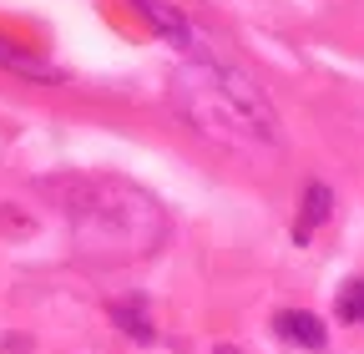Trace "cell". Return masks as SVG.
<instances>
[{
	"mask_svg": "<svg viewBox=\"0 0 364 354\" xmlns=\"http://www.w3.org/2000/svg\"><path fill=\"white\" fill-rule=\"evenodd\" d=\"M0 66H11V71H26V76H56L46 61H36V56H26V51H11L6 41H0Z\"/></svg>",
	"mask_w": 364,
	"mask_h": 354,
	"instance_id": "5",
	"label": "cell"
},
{
	"mask_svg": "<svg viewBox=\"0 0 364 354\" xmlns=\"http://www.w3.org/2000/svg\"><path fill=\"white\" fill-rule=\"evenodd\" d=\"M329 213H334V193H329L324 183H309V193H304V218L294 223V238L309 243L318 223H329Z\"/></svg>",
	"mask_w": 364,
	"mask_h": 354,
	"instance_id": "3",
	"label": "cell"
},
{
	"mask_svg": "<svg viewBox=\"0 0 364 354\" xmlns=\"http://www.w3.org/2000/svg\"><path fill=\"white\" fill-rule=\"evenodd\" d=\"M218 354H238V349H233V344H218Z\"/></svg>",
	"mask_w": 364,
	"mask_h": 354,
	"instance_id": "8",
	"label": "cell"
},
{
	"mask_svg": "<svg viewBox=\"0 0 364 354\" xmlns=\"http://www.w3.org/2000/svg\"><path fill=\"white\" fill-rule=\"evenodd\" d=\"M136 6H142V16L162 31V36H172V41H188V21H182L172 6H162V0H136Z\"/></svg>",
	"mask_w": 364,
	"mask_h": 354,
	"instance_id": "4",
	"label": "cell"
},
{
	"mask_svg": "<svg viewBox=\"0 0 364 354\" xmlns=\"http://www.w3.org/2000/svg\"><path fill=\"white\" fill-rule=\"evenodd\" d=\"M273 329H279V339L304 344V349H324V339H329L324 319H318V314H309V309H284V314L273 319Z\"/></svg>",
	"mask_w": 364,
	"mask_h": 354,
	"instance_id": "2",
	"label": "cell"
},
{
	"mask_svg": "<svg viewBox=\"0 0 364 354\" xmlns=\"http://www.w3.org/2000/svg\"><path fill=\"white\" fill-rule=\"evenodd\" d=\"M177 102L198 122V132H208L228 147H243V152L279 147V117L263 102V92L238 66H228L208 51H198L177 71Z\"/></svg>",
	"mask_w": 364,
	"mask_h": 354,
	"instance_id": "1",
	"label": "cell"
},
{
	"mask_svg": "<svg viewBox=\"0 0 364 354\" xmlns=\"http://www.w3.org/2000/svg\"><path fill=\"white\" fill-rule=\"evenodd\" d=\"M339 319H364V279L339 289Z\"/></svg>",
	"mask_w": 364,
	"mask_h": 354,
	"instance_id": "7",
	"label": "cell"
},
{
	"mask_svg": "<svg viewBox=\"0 0 364 354\" xmlns=\"http://www.w3.org/2000/svg\"><path fill=\"white\" fill-rule=\"evenodd\" d=\"M117 324H122V334H132V339H152V324H147V314L142 309H127V304H117Z\"/></svg>",
	"mask_w": 364,
	"mask_h": 354,
	"instance_id": "6",
	"label": "cell"
}]
</instances>
